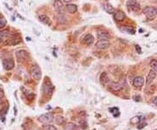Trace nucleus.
Returning a JSON list of instances; mask_svg holds the SVG:
<instances>
[{"label": "nucleus", "instance_id": "aec40b11", "mask_svg": "<svg viewBox=\"0 0 157 130\" xmlns=\"http://www.w3.org/2000/svg\"><path fill=\"white\" fill-rule=\"evenodd\" d=\"M39 20L45 25H52V22H51V19H49V17H47L46 15H40L39 16Z\"/></svg>", "mask_w": 157, "mask_h": 130}, {"label": "nucleus", "instance_id": "7c9ffc66", "mask_svg": "<svg viewBox=\"0 0 157 130\" xmlns=\"http://www.w3.org/2000/svg\"><path fill=\"white\" fill-rule=\"evenodd\" d=\"M110 112L111 113H115V112H119V109L117 108V107H113V108H110Z\"/></svg>", "mask_w": 157, "mask_h": 130}, {"label": "nucleus", "instance_id": "4468645a", "mask_svg": "<svg viewBox=\"0 0 157 130\" xmlns=\"http://www.w3.org/2000/svg\"><path fill=\"white\" fill-rule=\"evenodd\" d=\"M103 8L104 10L107 12V13H110V14H113L115 12V9L113 7L112 5H110L109 3H106L103 5Z\"/></svg>", "mask_w": 157, "mask_h": 130}, {"label": "nucleus", "instance_id": "423d86ee", "mask_svg": "<svg viewBox=\"0 0 157 130\" xmlns=\"http://www.w3.org/2000/svg\"><path fill=\"white\" fill-rule=\"evenodd\" d=\"M38 121L42 123H50L51 121H53V115L52 113H45V114H42L41 116L38 118Z\"/></svg>", "mask_w": 157, "mask_h": 130}, {"label": "nucleus", "instance_id": "ddd939ff", "mask_svg": "<svg viewBox=\"0 0 157 130\" xmlns=\"http://www.w3.org/2000/svg\"><path fill=\"white\" fill-rule=\"evenodd\" d=\"M155 77H156V73H155L154 71H153V70H150L149 73H148V76H147L146 84H147L148 86L150 85V84L152 83V81L155 79Z\"/></svg>", "mask_w": 157, "mask_h": 130}, {"label": "nucleus", "instance_id": "dca6fc26", "mask_svg": "<svg viewBox=\"0 0 157 130\" xmlns=\"http://www.w3.org/2000/svg\"><path fill=\"white\" fill-rule=\"evenodd\" d=\"M110 88L111 89L115 90V91H120L122 89L123 86L120 84L119 82H110Z\"/></svg>", "mask_w": 157, "mask_h": 130}, {"label": "nucleus", "instance_id": "cd10ccee", "mask_svg": "<svg viewBox=\"0 0 157 130\" xmlns=\"http://www.w3.org/2000/svg\"><path fill=\"white\" fill-rule=\"evenodd\" d=\"M56 119H57V120H56V122L58 123V124H61V122L64 121V119H63L61 116H57Z\"/></svg>", "mask_w": 157, "mask_h": 130}, {"label": "nucleus", "instance_id": "6e6552de", "mask_svg": "<svg viewBox=\"0 0 157 130\" xmlns=\"http://www.w3.org/2000/svg\"><path fill=\"white\" fill-rule=\"evenodd\" d=\"M113 19L119 22L123 21L126 19V15L122 11H115V12L113 13Z\"/></svg>", "mask_w": 157, "mask_h": 130}, {"label": "nucleus", "instance_id": "393cba45", "mask_svg": "<svg viewBox=\"0 0 157 130\" xmlns=\"http://www.w3.org/2000/svg\"><path fill=\"white\" fill-rule=\"evenodd\" d=\"M141 120V117L140 116H134L131 119V123L133 124H138Z\"/></svg>", "mask_w": 157, "mask_h": 130}, {"label": "nucleus", "instance_id": "39448f33", "mask_svg": "<svg viewBox=\"0 0 157 130\" xmlns=\"http://www.w3.org/2000/svg\"><path fill=\"white\" fill-rule=\"evenodd\" d=\"M28 57H29V54H28V52L25 50H19L16 53V58L19 62H23L26 60Z\"/></svg>", "mask_w": 157, "mask_h": 130}, {"label": "nucleus", "instance_id": "412c9836", "mask_svg": "<svg viewBox=\"0 0 157 130\" xmlns=\"http://www.w3.org/2000/svg\"><path fill=\"white\" fill-rule=\"evenodd\" d=\"M99 80H101V82L103 84V85H106L107 83L110 82V80H109V77L108 75L107 74V73H102L101 77H99Z\"/></svg>", "mask_w": 157, "mask_h": 130}, {"label": "nucleus", "instance_id": "a878e982", "mask_svg": "<svg viewBox=\"0 0 157 130\" xmlns=\"http://www.w3.org/2000/svg\"><path fill=\"white\" fill-rule=\"evenodd\" d=\"M43 130H57L56 127L52 125H49V124H46L43 127Z\"/></svg>", "mask_w": 157, "mask_h": 130}, {"label": "nucleus", "instance_id": "bb28decb", "mask_svg": "<svg viewBox=\"0 0 157 130\" xmlns=\"http://www.w3.org/2000/svg\"><path fill=\"white\" fill-rule=\"evenodd\" d=\"M146 125H147L146 122H143V121L141 122V121H140V122L138 123V127H138V129H141V128H143Z\"/></svg>", "mask_w": 157, "mask_h": 130}, {"label": "nucleus", "instance_id": "4be33fe9", "mask_svg": "<svg viewBox=\"0 0 157 130\" xmlns=\"http://www.w3.org/2000/svg\"><path fill=\"white\" fill-rule=\"evenodd\" d=\"M122 30L125 31L126 32H127L128 34H134L135 33V30L133 28V27H128V26H126V27H123Z\"/></svg>", "mask_w": 157, "mask_h": 130}, {"label": "nucleus", "instance_id": "473e14b6", "mask_svg": "<svg viewBox=\"0 0 157 130\" xmlns=\"http://www.w3.org/2000/svg\"><path fill=\"white\" fill-rule=\"evenodd\" d=\"M134 99L135 100V101H140V100H141V98H140V96H138V97H137V96H134Z\"/></svg>", "mask_w": 157, "mask_h": 130}, {"label": "nucleus", "instance_id": "f03ea898", "mask_svg": "<svg viewBox=\"0 0 157 130\" xmlns=\"http://www.w3.org/2000/svg\"><path fill=\"white\" fill-rule=\"evenodd\" d=\"M127 8L129 11H138L140 8V4L136 0H127Z\"/></svg>", "mask_w": 157, "mask_h": 130}, {"label": "nucleus", "instance_id": "f8f14e48", "mask_svg": "<svg viewBox=\"0 0 157 130\" xmlns=\"http://www.w3.org/2000/svg\"><path fill=\"white\" fill-rule=\"evenodd\" d=\"M93 40H94V38H93V37L92 34H87V35H85V36L83 37V38H82V43H83V44H85V45L89 46V45L93 44Z\"/></svg>", "mask_w": 157, "mask_h": 130}, {"label": "nucleus", "instance_id": "a211bd4d", "mask_svg": "<svg viewBox=\"0 0 157 130\" xmlns=\"http://www.w3.org/2000/svg\"><path fill=\"white\" fill-rule=\"evenodd\" d=\"M11 34L8 31H0V41L1 42H5L6 39L9 38Z\"/></svg>", "mask_w": 157, "mask_h": 130}, {"label": "nucleus", "instance_id": "5701e85b", "mask_svg": "<svg viewBox=\"0 0 157 130\" xmlns=\"http://www.w3.org/2000/svg\"><path fill=\"white\" fill-rule=\"evenodd\" d=\"M150 67H151V70L154 71L155 73L157 72V60H154L150 62Z\"/></svg>", "mask_w": 157, "mask_h": 130}, {"label": "nucleus", "instance_id": "c85d7f7f", "mask_svg": "<svg viewBox=\"0 0 157 130\" xmlns=\"http://www.w3.org/2000/svg\"><path fill=\"white\" fill-rule=\"evenodd\" d=\"M4 97H5V92H4L3 88H0V99H4Z\"/></svg>", "mask_w": 157, "mask_h": 130}, {"label": "nucleus", "instance_id": "f704fd0d", "mask_svg": "<svg viewBox=\"0 0 157 130\" xmlns=\"http://www.w3.org/2000/svg\"><path fill=\"white\" fill-rule=\"evenodd\" d=\"M64 1H65L66 3H67V4H70V2H72L73 0H64Z\"/></svg>", "mask_w": 157, "mask_h": 130}, {"label": "nucleus", "instance_id": "72a5a7b5", "mask_svg": "<svg viewBox=\"0 0 157 130\" xmlns=\"http://www.w3.org/2000/svg\"><path fill=\"white\" fill-rule=\"evenodd\" d=\"M135 48H136V50H137V52L139 51V53H141V50H140V46H138V45H136V46H135Z\"/></svg>", "mask_w": 157, "mask_h": 130}, {"label": "nucleus", "instance_id": "b1692460", "mask_svg": "<svg viewBox=\"0 0 157 130\" xmlns=\"http://www.w3.org/2000/svg\"><path fill=\"white\" fill-rule=\"evenodd\" d=\"M7 24V21L6 19L3 17V16H0V29L4 28Z\"/></svg>", "mask_w": 157, "mask_h": 130}, {"label": "nucleus", "instance_id": "2eb2a0df", "mask_svg": "<svg viewBox=\"0 0 157 130\" xmlns=\"http://www.w3.org/2000/svg\"><path fill=\"white\" fill-rule=\"evenodd\" d=\"M43 88H44L45 94H52V93L53 91V86H52V84L50 82H48L47 84L45 83L44 86H43Z\"/></svg>", "mask_w": 157, "mask_h": 130}, {"label": "nucleus", "instance_id": "6ab92c4d", "mask_svg": "<svg viewBox=\"0 0 157 130\" xmlns=\"http://www.w3.org/2000/svg\"><path fill=\"white\" fill-rule=\"evenodd\" d=\"M66 10L69 13H75L78 10V7L76 5H74V4H67Z\"/></svg>", "mask_w": 157, "mask_h": 130}, {"label": "nucleus", "instance_id": "7ed1b4c3", "mask_svg": "<svg viewBox=\"0 0 157 130\" xmlns=\"http://www.w3.org/2000/svg\"><path fill=\"white\" fill-rule=\"evenodd\" d=\"M20 43V38L18 35H12L10 36L8 39H6L4 44L5 46H16Z\"/></svg>", "mask_w": 157, "mask_h": 130}, {"label": "nucleus", "instance_id": "f257e3e1", "mask_svg": "<svg viewBox=\"0 0 157 130\" xmlns=\"http://www.w3.org/2000/svg\"><path fill=\"white\" fill-rule=\"evenodd\" d=\"M143 14L146 16L148 20H153L157 15V10L153 6H147L143 10Z\"/></svg>", "mask_w": 157, "mask_h": 130}, {"label": "nucleus", "instance_id": "9b49d317", "mask_svg": "<svg viewBox=\"0 0 157 130\" xmlns=\"http://www.w3.org/2000/svg\"><path fill=\"white\" fill-rule=\"evenodd\" d=\"M3 65H4L5 69L9 71V70H11L14 67V61H13L12 59H6V60H4Z\"/></svg>", "mask_w": 157, "mask_h": 130}, {"label": "nucleus", "instance_id": "0eeeda50", "mask_svg": "<svg viewBox=\"0 0 157 130\" xmlns=\"http://www.w3.org/2000/svg\"><path fill=\"white\" fill-rule=\"evenodd\" d=\"M109 46H110V43L108 40H99L95 44V47L99 50H105L108 48Z\"/></svg>", "mask_w": 157, "mask_h": 130}, {"label": "nucleus", "instance_id": "f3484780", "mask_svg": "<svg viewBox=\"0 0 157 130\" xmlns=\"http://www.w3.org/2000/svg\"><path fill=\"white\" fill-rule=\"evenodd\" d=\"M109 37L110 36L107 32H103V31L98 32V38L99 40H108Z\"/></svg>", "mask_w": 157, "mask_h": 130}, {"label": "nucleus", "instance_id": "9d476101", "mask_svg": "<svg viewBox=\"0 0 157 130\" xmlns=\"http://www.w3.org/2000/svg\"><path fill=\"white\" fill-rule=\"evenodd\" d=\"M133 85L135 88H141V86L144 85V79L140 76L135 77L133 80Z\"/></svg>", "mask_w": 157, "mask_h": 130}, {"label": "nucleus", "instance_id": "c756f323", "mask_svg": "<svg viewBox=\"0 0 157 130\" xmlns=\"http://www.w3.org/2000/svg\"><path fill=\"white\" fill-rule=\"evenodd\" d=\"M151 101H152L153 104H154L157 107V97H153L152 99H151Z\"/></svg>", "mask_w": 157, "mask_h": 130}, {"label": "nucleus", "instance_id": "20e7f679", "mask_svg": "<svg viewBox=\"0 0 157 130\" xmlns=\"http://www.w3.org/2000/svg\"><path fill=\"white\" fill-rule=\"evenodd\" d=\"M30 73L32 74V76L36 80H39L40 78H41V70L40 68L38 67V66L37 65H34L31 67V70H30Z\"/></svg>", "mask_w": 157, "mask_h": 130}, {"label": "nucleus", "instance_id": "c9c22d12", "mask_svg": "<svg viewBox=\"0 0 157 130\" xmlns=\"http://www.w3.org/2000/svg\"><path fill=\"white\" fill-rule=\"evenodd\" d=\"M154 130H157V129H154Z\"/></svg>", "mask_w": 157, "mask_h": 130}, {"label": "nucleus", "instance_id": "2f4dec72", "mask_svg": "<svg viewBox=\"0 0 157 130\" xmlns=\"http://www.w3.org/2000/svg\"><path fill=\"white\" fill-rule=\"evenodd\" d=\"M5 108H3V110H2L1 112H0V118H1V117H4V115L5 114V113H6V110L5 111Z\"/></svg>", "mask_w": 157, "mask_h": 130}, {"label": "nucleus", "instance_id": "1a4fd4ad", "mask_svg": "<svg viewBox=\"0 0 157 130\" xmlns=\"http://www.w3.org/2000/svg\"><path fill=\"white\" fill-rule=\"evenodd\" d=\"M53 7L59 13L64 12V5L60 0H55L54 3H53Z\"/></svg>", "mask_w": 157, "mask_h": 130}]
</instances>
